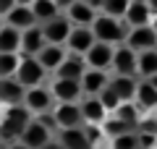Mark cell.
<instances>
[{
  "label": "cell",
  "mask_w": 157,
  "mask_h": 149,
  "mask_svg": "<svg viewBox=\"0 0 157 149\" xmlns=\"http://www.w3.org/2000/svg\"><path fill=\"white\" fill-rule=\"evenodd\" d=\"M32 118L34 115L24 105H6L3 113H0V141H6V144L18 141Z\"/></svg>",
  "instance_id": "cell-1"
},
{
  "label": "cell",
  "mask_w": 157,
  "mask_h": 149,
  "mask_svg": "<svg viewBox=\"0 0 157 149\" xmlns=\"http://www.w3.org/2000/svg\"><path fill=\"white\" fill-rule=\"evenodd\" d=\"M89 29L97 42H107V44H123L126 34H128V26L123 24V18L107 16V13H97Z\"/></svg>",
  "instance_id": "cell-2"
},
{
  "label": "cell",
  "mask_w": 157,
  "mask_h": 149,
  "mask_svg": "<svg viewBox=\"0 0 157 149\" xmlns=\"http://www.w3.org/2000/svg\"><path fill=\"white\" fill-rule=\"evenodd\" d=\"M52 118L45 113V118H32L26 126V131L21 133V139L18 141L24 144V147L29 149H42L47 141H52Z\"/></svg>",
  "instance_id": "cell-3"
},
{
  "label": "cell",
  "mask_w": 157,
  "mask_h": 149,
  "mask_svg": "<svg viewBox=\"0 0 157 149\" xmlns=\"http://www.w3.org/2000/svg\"><path fill=\"white\" fill-rule=\"evenodd\" d=\"M47 76H50V73L42 68V63H39L34 55H21L18 68H16V81L21 84V86H26V89H32V86H42Z\"/></svg>",
  "instance_id": "cell-4"
},
{
  "label": "cell",
  "mask_w": 157,
  "mask_h": 149,
  "mask_svg": "<svg viewBox=\"0 0 157 149\" xmlns=\"http://www.w3.org/2000/svg\"><path fill=\"white\" fill-rule=\"evenodd\" d=\"M50 118H52V126L58 131H63V128H76V126L84 123L78 102H55L50 107Z\"/></svg>",
  "instance_id": "cell-5"
},
{
  "label": "cell",
  "mask_w": 157,
  "mask_h": 149,
  "mask_svg": "<svg viewBox=\"0 0 157 149\" xmlns=\"http://www.w3.org/2000/svg\"><path fill=\"white\" fill-rule=\"evenodd\" d=\"M47 89H50V94H52L55 102H78V99L84 97L81 81H73V78H58V76H52L50 84H47Z\"/></svg>",
  "instance_id": "cell-6"
},
{
  "label": "cell",
  "mask_w": 157,
  "mask_h": 149,
  "mask_svg": "<svg viewBox=\"0 0 157 149\" xmlns=\"http://www.w3.org/2000/svg\"><path fill=\"white\" fill-rule=\"evenodd\" d=\"M24 107H26L32 115H45V113H50V107L55 105V99H52L50 89L42 84V86H32L26 89V94H24Z\"/></svg>",
  "instance_id": "cell-7"
},
{
  "label": "cell",
  "mask_w": 157,
  "mask_h": 149,
  "mask_svg": "<svg viewBox=\"0 0 157 149\" xmlns=\"http://www.w3.org/2000/svg\"><path fill=\"white\" fill-rule=\"evenodd\" d=\"M110 68H113L115 76H136V52L128 47V44H115Z\"/></svg>",
  "instance_id": "cell-8"
},
{
  "label": "cell",
  "mask_w": 157,
  "mask_h": 149,
  "mask_svg": "<svg viewBox=\"0 0 157 149\" xmlns=\"http://www.w3.org/2000/svg\"><path fill=\"white\" fill-rule=\"evenodd\" d=\"M94 42H97V39H94V34H92V29H89V26H73L63 47H66L71 55H81V58H84Z\"/></svg>",
  "instance_id": "cell-9"
},
{
  "label": "cell",
  "mask_w": 157,
  "mask_h": 149,
  "mask_svg": "<svg viewBox=\"0 0 157 149\" xmlns=\"http://www.w3.org/2000/svg\"><path fill=\"white\" fill-rule=\"evenodd\" d=\"M39 26H42V32H45L47 44H66V39H68V34H71L73 24L60 13V16L50 18V21H45V24H39Z\"/></svg>",
  "instance_id": "cell-10"
},
{
  "label": "cell",
  "mask_w": 157,
  "mask_h": 149,
  "mask_svg": "<svg viewBox=\"0 0 157 149\" xmlns=\"http://www.w3.org/2000/svg\"><path fill=\"white\" fill-rule=\"evenodd\" d=\"M113 52H115V44H107V42H94L89 47V52L84 55L86 68H97V71H107L113 63Z\"/></svg>",
  "instance_id": "cell-11"
},
{
  "label": "cell",
  "mask_w": 157,
  "mask_h": 149,
  "mask_svg": "<svg viewBox=\"0 0 157 149\" xmlns=\"http://www.w3.org/2000/svg\"><path fill=\"white\" fill-rule=\"evenodd\" d=\"M134 52H144V50H155L157 44V34L152 32V26H136V29H128L126 34V42Z\"/></svg>",
  "instance_id": "cell-12"
},
{
  "label": "cell",
  "mask_w": 157,
  "mask_h": 149,
  "mask_svg": "<svg viewBox=\"0 0 157 149\" xmlns=\"http://www.w3.org/2000/svg\"><path fill=\"white\" fill-rule=\"evenodd\" d=\"M24 94H26V86L16 81V76H6L0 78V107L6 105H21Z\"/></svg>",
  "instance_id": "cell-13"
},
{
  "label": "cell",
  "mask_w": 157,
  "mask_h": 149,
  "mask_svg": "<svg viewBox=\"0 0 157 149\" xmlns=\"http://www.w3.org/2000/svg\"><path fill=\"white\" fill-rule=\"evenodd\" d=\"M55 139L63 144V149H94V144L89 141V136H86V131L81 126L63 128V131H58Z\"/></svg>",
  "instance_id": "cell-14"
},
{
  "label": "cell",
  "mask_w": 157,
  "mask_h": 149,
  "mask_svg": "<svg viewBox=\"0 0 157 149\" xmlns=\"http://www.w3.org/2000/svg\"><path fill=\"white\" fill-rule=\"evenodd\" d=\"M45 44H47V39H45V32H42L39 24L21 32V55H39Z\"/></svg>",
  "instance_id": "cell-15"
},
{
  "label": "cell",
  "mask_w": 157,
  "mask_h": 149,
  "mask_svg": "<svg viewBox=\"0 0 157 149\" xmlns=\"http://www.w3.org/2000/svg\"><path fill=\"white\" fill-rule=\"evenodd\" d=\"M78 107H81V118H84V123H97V126H102V120L110 115V113L102 107L100 97H89V94H84V97L78 99Z\"/></svg>",
  "instance_id": "cell-16"
},
{
  "label": "cell",
  "mask_w": 157,
  "mask_h": 149,
  "mask_svg": "<svg viewBox=\"0 0 157 149\" xmlns=\"http://www.w3.org/2000/svg\"><path fill=\"white\" fill-rule=\"evenodd\" d=\"M3 24L18 29V32H26L29 26L37 24V18H34V13H32V8H29V6H13L11 11L3 16Z\"/></svg>",
  "instance_id": "cell-17"
},
{
  "label": "cell",
  "mask_w": 157,
  "mask_h": 149,
  "mask_svg": "<svg viewBox=\"0 0 157 149\" xmlns=\"http://www.w3.org/2000/svg\"><path fill=\"white\" fill-rule=\"evenodd\" d=\"M66 55H68V50L63 47V44H45V47H42V52H39V55H34V58L42 63V68H45L47 73H55L58 66L66 60Z\"/></svg>",
  "instance_id": "cell-18"
},
{
  "label": "cell",
  "mask_w": 157,
  "mask_h": 149,
  "mask_svg": "<svg viewBox=\"0 0 157 149\" xmlns=\"http://www.w3.org/2000/svg\"><path fill=\"white\" fill-rule=\"evenodd\" d=\"M86 73V63H84V58L81 55H71L68 52L66 55V60L58 66V71L52 73V76H58V78H73V81H81V76Z\"/></svg>",
  "instance_id": "cell-19"
},
{
  "label": "cell",
  "mask_w": 157,
  "mask_h": 149,
  "mask_svg": "<svg viewBox=\"0 0 157 149\" xmlns=\"http://www.w3.org/2000/svg\"><path fill=\"white\" fill-rule=\"evenodd\" d=\"M110 84V76H107V71H97V68H86V73L81 76V89H84V94H89V97H97V94L102 92V89Z\"/></svg>",
  "instance_id": "cell-20"
},
{
  "label": "cell",
  "mask_w": 157,
  "mask_h": 149,
  "mask_svg": "<svg viewBox=\"0 0 157 149\" xmlns=\"http://www.w3.org/2000/svg\"><path fill=\"white\" fill-rule=\"evenodd\" d=\"M149 21H152V13H149V8H147V3L131 0L128 11H126V16H123V24L128 29H136V26H149Z\"/></svg>",
  "instance_id": "cell-21"
},
{
  "label": "cell",
  "mask_w": 157,
  "mask_h": 149,
  "mask_svg": "<svg viewBox=\"0 0 157 149\" xmlns=\"http://www.w3.org/2000/svg\"><path fill=\"white\" fill-rule=\"evenodd\" d=\"M63 16H66L68 21L73 24V26H92V21H94L97 11H92V8L84 6L81 0H76L73 6H68L66 11H63Z\"/></svg>",
  "instance_id": "cell-22"
},
{
  "label": "cell",
  "mask_w": 157,
  "mask_h": 149,
  "mask_svg": "<svg viewBox=\"0 0 157 149\" xmlns=\"http://www.w3.org/2000/svg\"><path fill=\"white\" fill-rule=\"evenodd\" d=\"M134 102L141 107V110H157V89L152 86L147 78H139L136 84V97Z\"/></svg>",
  "instance_id": "cell-23"
},
{
  "label": "cell",
  "mask_w": 157,
  "mask_h": 149,
  "mask_svg": "<svg viewBox=\"0 0 157 149\" xmlns=\"http://www.w3.org/2000/svg\"><path fill=\"white\" fill-rule=\"evenodd\" d=\"M136 84H139L136 76H110V89L123 102H128V99L136 97Z\"/></svg>",
  "instance_id": "cell-24"
},
{
  "label": "cell",
  "mask_w": 157,
  "mask_h": 149,
  "mask_svg": "<svg viewBox=\"0 0 157 149\" xmlns=\"http://www.w3.org/2000/svg\"><path fill=\"white\" fill-rule=\"evenodd\" d=\"M157 73V50H144L136 52V76L139 78H149Z\"/></svg>",
  "instance_id": "cell-25"
},
{
  "label": "cell",
  "mask_w": 157,
  "mask_h": 149,
  "mask_svg": "<svg viewBox=\"0 0 157 149\" xmlns=\"http://www.w3.org/2000/svg\"><path fill=\"white\" fill-rule=\"evenodd\" d=\"M0 52H21V32L0 24Z\"/></svg>",
  "instance_id": "cell-26"
},
{
  "label": "cell",
  "mask_w": 157,
  "mask_h": 149,
  "mask_svg": "<svg viewBox=\"0 0 157 149\" xmlns=\"http://www.w3.org/2000/svg\"><path fill=\"white\" fill-rule=\"evenodd\" d=\"M139 113H141V107L136 105L134 99H128V102H121V105H118V110L113 113V115H115V118H121L123 123H128V126L136 131V126H139V120H141V115H139Z\"/></svg>",
  "instance_id": "cell-27"
},
{
  "label": "cell",
  "mask_w": 157,
  "mask_h": 149,
  "mask_svg": "<svg viewBox=\"0 0 157 149\" xmlns=\"http://www.w3.org/2000/svg\"><path fill=\"white\" fill-rule=\"evenodd\" d=\"M29 8H32L37 24H45V21H50V18L60 16V11H58V6H55V0H34Z\"/></svg>",
  "instance_id": "cell-28"
},
{
  "label": "cell",
  "mask_w": 157,
  "mask_h": 149,
  "mask_svg": "<svg viewBox=\"0 0 157 149\" xmlns=\"http://www.w3.org/2000/svg\"><path fill=\"white\" fill-rule=\"evenodd\" d=\"M126 131H134V128H131L128 123H123L121 118H115V115H107L105 120H102V133H105V139H115V136H121V133H126Z\"/></svg>",
  "instance_id": "cell-29"
},
{
  "label": "cell",
  "mask_w": 157,
  "mask_h": 149,
  "mask_svg": "<svg viewBox=\"0 0 157 149\" xmlns=\"http://www.w3.org/2000/svg\"><path fill=\"white\" fill-rule=\"evenodd\" d=\"M18 60H21V52H0V78L16 76Z\"/></svg>",
  "instance_id": "cell-30"
},
{
  "label": "cell",
  "mask_w": 157,
  "mask_h": 149,
  "mask_svg": "<svg viewBox=\"0 0 157 149\" xmlns=\"http://www.w3.org/2000/svg\"><path fill=\"white\" fill-rule=\"evenodd\" d=\"M131 0H102V11L100 13H107V16H115V18H123L126 11H128Z\"/></svg>",
  "instance_id": "cell-31"
},
{
  "label": "cell",
  "mask_w": 157,
  "mask_h": 149,
  "mask_svg": "<svg viewBox=\"0 0 157 149\" xmlns=\"http://www.w3.org/2000/svg\"><path fill=\"white\" fill-rule=\"evenodd\" d=\"M110 149H139V136L136 131H126L121 136L110 139Z\"/></svg>",
  "instance_id": "cell-32"
},
{
  "label": "cell",
  "mask_w": 157,
  "mask_h": 149,
  "mask_svg": "<svg viewBox=\"0 0 157 149\" xmlns=\"http://www.w3.org/2000/svg\"><path fill=\"white\" fill-rule=\"evenodd\" d=\"M97 97H100L102 107H105V110L110 113V115H113V113L118 110V105H121V102H123V99H121V97H118V94H115V92H113V89H110V84H107V86L102 89V92L97 94Z\"/></svg>",
  "instance_id": "cell-33"
},
{
  "label": "cell",
  "mask_w": 157,
  "mask_h": 149,
  "mask_svg": "<svg viewBox=\"0 0 157 149\" xmlns=\"http://www.w3.org/2000/svg\"><path fill=\"white\" fill-rule=\"evenodd\" d=\"M81 128L86 131V136H89L92 144H97L100 139H105V133H102V126H97V123H81Z\"/></svg>",
  "instance_id": "cell-34"
},
{
  "label": "cell",
  "mask_w": 157,
  "mask_h": 149,
  "mask_svg": "<svg viewBox=\"0 0 157 149\" xmlns=\"http://www.w3.org/2000/svg\"><path fill=\"white\" fill-rule=\"evenodd\" d=\"M136 136H139V149H157V136H155V133L136 131Z\"/></svg>",
  "instance_id": "cell-35"
},
{
  "label": "cell",
  "mask_w": 157,
  "mask_h": 149,
  "mask_svg": "<svg viewBox=\"0 0 157 149\" xmlns=\"http://www.w3.org/2000/svg\"><path fill=\"white\" fill-rule=\"evenodd\" d=\"M136 131H141V133H155V136H157V118H152V120L141 118L139 126H136Z\"/></svg>",
  "instance_id": "cell-36"
},
{
  "label": "cell",
  "mask_w": 157,
  "mask_h": 149,
  "mask_svg": "<svg viewBox=\"0 0 157 149\" xmlns=\"http://www.w3.org/2000/svg\"><path fill=\"white\" fill-rule=\"evenodd\" d=\"M13 6H16V0H0V18L6 16V13H8V11H11V8H13Z\"/></svg>",
  "instance_id": "cell-37"
},
{
  "label": "cell",
  "mask_w": 157,
  "mask_h": 149,
  "mask_svg": "<svg viewBox=\"0 0 157 149\" xmlns=\"http://www.w3.org/2000/svg\"><path fill=\"white\" fill-rule=\"evenodd\" d=\"M81 3H84V6H89L92 11H97V13L102 11V0H81Z\"/></svg>",
  "instance_id": "cell-38"
},
{
  "label": "cell",
  "mask_w": 157,
  "mask_h": 149,
  "mask_svg": "<svg viewBox=\"0 0 157 149\" xmlns=\"http://www.w3.org/2000/svg\"><path fill=\"white\" fill-rule=\"evenodd\" d=\"M73 3H76V0H55V6H58V11H60V13L66 11L68 6H73Z\"/></svg>",
  "instance_id": "cell-39"
},
{
  "label": "cell",
  "mask_w": 157,
  "mask_h": 149,
  "mask_svg": "<svg viewBox=\"0 0 157 149\" xmlns=\"http://www.w3.org/2000/svg\"><path fill=\"white\" fill-rule=\"evenodd\" d=\"M42 149H63V144L58 141V139H52V141H47V144H45Z\"/></svg>",
  "instance_id": "cell-40"
},
{
  "label": "cell",
  "mask_w": 157,
  "mask_h": 149,
  "mask_svg": "<svg viewBox=\"0 0 157 149\" xmlns=\"http://www.w3.org/2000/svg\"><path fill=\"white\" fill-rule=\"evenodd\" d=\"M144 3H147V8H149L152 16H157V0H144Z\"/></svg>",
  "instance_id": "cell-41"
},
{
  "label": "cell",
  "mask_w": 157,
  "mask_h": 149,
  "mask_svg": "<svg viewBox=\"0 0 157 149\" xmlns=\"http://www.w3.org/2000/svg\"><path fill=\"white\" fill-rule=\"evenodd\" d=\"M6 149H29V147H24V144L21 141H11V144H8V147Z\"/></svg>",
  "instance_id": "cell-42"
},
{
  "label": "cell",
  "mask_w": 157,
  "mask_h": 149,
  "mask_svg": "<svg viewBox=\"0 0 157 149\" xmlns=\"http://www.w3.org/2000/svg\"><path fill=\"white\" fill-rule=\"evenodd\" d=\"M149 26H152V32L157 34V16H152V21H149Z\"/></svg>",
  "instance_id": "cell-43"
},
{
  "label": "cell",
  "mask_w": 157,
  "mask_h": 149,
  "mask_svg": "<svg viewBox=\"0 0 157 149\" xmlns=\"http://www.w3.org/2000/svg\"><path fill=\"white\" fill-rule=\"evenodd\" d=\"M147 81H149V84H152V86H155V89H157V73H155V76H149V78H147Z\"/></svg>",
  "instance_id": "cell-44"
},
{
  "label": "cell",
  "mask_w": 157,
  "mask_h": 149,
  "mask_svg": "<svg viewBox=\"0 0 157 149\" xmlns=\"http://www.w3.org/2000/svg\"><path fill=\"white\" fill-rule=\"evenodd\" d=\"M34 0H16V6H32Z\"/></svg>",
  "instance_id": "cell-45"
},
{
  "label": "cell",
  "mask_w": 157,
  "mask_h": 149,
  "mask_svg": "<svg viewBox=\"0 0 157 149\" xmlns=\"http://www.w3.org/2000/svg\"><path fill=\"white\" fill-rule=\"evenodd\" d=\"M155 50H157V44H155Z\"/></svg>",
  "instance_id": "cell-46"
},
{
  "label": "cell",
  "mask_w": 157,
  "mask_h": 149,
  "mask_svg": "<svg viewBox=\"0 0 157 149\" xmlns=\"http://www.w3.org/2000/svg\"><path fill=\"white\" fill-rule=\"evenodd\" d=\"M141 3H144V0H141Z\"/></svg>",
  "instance_id": "cell-47"
},
{
  "label": "cell",
  "mask_w": 157,
  "mask_h": 149,
  "mask_svg": "<svg viewBox=\"0 0 157 149\" xmlns=\"http://www.w3.org/2000/svg\"><path fill=\"white\" fill-rule=\"evenodd\" d=\"M0 24H3V21H0Z\"/></svg>",
  "instance_id": "cell-48"
}]
</instances>
